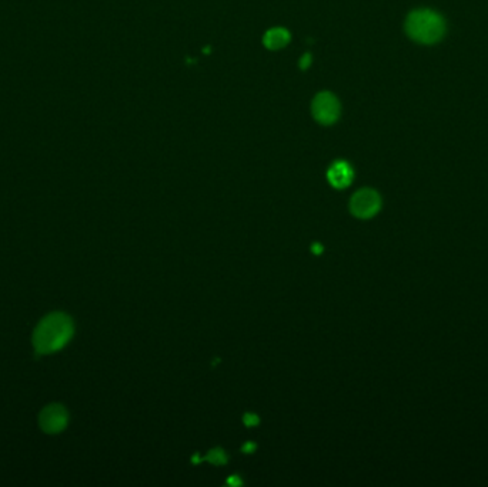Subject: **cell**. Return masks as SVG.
<instances>
[{
  "label": "cell",
  "instance_id": "6",
  "mask_svg": "<svg viewBox=\"0 0 488 487\" xmlns=\"http://www.w3.org/2000/svg\"><path fill=\"white\" fill-rule=\"evenodd\" d=\"M353 177H354L353 169L344 160L334 162L327 172V179H329L330 184L336 189H344V187L350 186V183L353 182Z\"/></svg>",
  "mask_w": 488,
  "mask_h": 487
},
{
  "label": "cell",
  "instance_id": "2",
  "mask_svg": "<svg viewBox=\"0 0 488 487\" xmlns=\"http://www.w3.org/2000/svg\"><path fill=\"white\" fill-rule=\"evenodd\" d=\"M405 31L413 41L424 45H431L438 42L444 36L445 25L438 14L427 9H420L408 15Z\"/></svg>",
  "mask_w": 488,
  "mask_h": 487
},
{
  "label": "cell",
  "instance_id": "1",
  "mask_svg": "<svg viewBox=\"0 0 488 487\" xmlns=\"http://www.w3.org/2000/svg\"><path fill=\"white\" fill-rule=\"evenodd\" d=\"M75 332L72 319L65 313L45 318L33 333V345L39 355H51L68 345Z\"/></svg>",
  "mask_w": 488,
  "mask_h": 487
},
{
  "label": "cell",
  "instance_id": "8",
  "mask_svg": "<svg viewBox=\"0 0 488 487\" xmlns=\"http://www.w3.org/2000/svg\"><path fill=\"white\" fill-rule=\"evenodd\" d=\"M312 55L310 53H306L303 58H300V63H299V66H300V69L302 70H307L309 69V66L312 65Z\"/></svg>",
  "mask_w": 488,
  "mask_h": 487
},
{
  "label": "cell",
  "instance_id": "4",
  "mask_svg": "<svg viewBox=\"0 0 488 487\" xmlns=\"http://www.w3.org/2000/svg\"><path fill=\"white\" fill-rule=\"evenodd\" d=\"M350 207L354 216L368 219L378 213L381 207V199L376 190L361 189L351 197Z\"/></svg>",
  "mask_w": 488,
  "mask_h": 487
},
{
  "label": "cell",
  "instance_id": "5",
  "mask_svg": "<svg viewBox=\"0 0 488 487\" xmlns=\"http://www.w3.org/2000/svg\"><path fill=\"white\" fill-rule=\"evenodd\" d=\"M68 412L62 404H51L45 407L39 416V424L43 431L55 434L68 426Z\"/></svg>",
  "mask_w": 488,
  "mask_h": 487
},
{
  "label": "cell",
  "instance_id": "7",
  "mask_svg": "<svg viewBox=\"0 0 488 487\" xmlns=\"http://www.w3.org/2000/svg\"><path fill=\"white\" fill-rule=\"evenodd\" d=\"M290 42V33L285 28H273L263 36V45L269 51H280Z\"/></svg>",
  "mask_w": 488,
  "mask_h": 487
},
{
  "label": "cell",
  "instance_id": "3",
  "mask_svg": "<svg viewBox=\"0 0 488 487\" xmlns=\"http://www.w3.org/2000/svg\"><path fill=\"white\" fill-rule=\"evenodd\" d=\"M313 117L324 126L336 123L341 113V106L339 99L330 92H320L314 96L312 102Z\"/></svg>",
  "mask_w": 488,
  "mask_h": 487
}]
</instances>
